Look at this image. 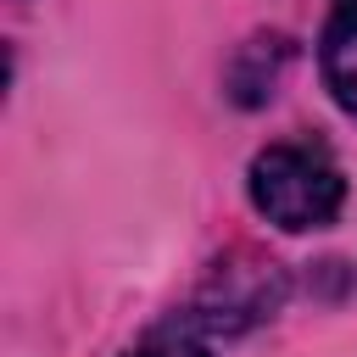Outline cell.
Segmentation results:
<instances>
[{
    "mask_svg": "<svg viewBox=\"0 0 357 357\" xmlns=\"http://www.w3.org/2000/svg\"><path fill=\"white\" fill-rule=\"evenodd\" d=\"M128 357H206V346L195 335H151L145 346H134Z\"/></svg>",
    "mask_w": 357,
    "mask_h": 357,
    "instance_id": "obj_3",
    "label": "cell"
},
{
    "mask_svg": "<svg viewBox=\"0 0 357 357\" xmlns=\"http://www.w3.org/2000/svg\"><path fill=\"white\" fill-rule=\"evenodd\" d=\"M318 67L340 112L357 117V0H329V22L318 39Z\"/></svg>",
    "mask_w": 357,
    "mask_h": 357,
    "instance_id": "obj_2",
    "label": "cell"
},
{
    "mask_svg": "<svg viewBox=\"0 0 357 357\" xmlns=\"http://www.w3.org/2000/svg\"><path fill=\"white\" fill-rule=\"evenodd\" d=\"M245 184H251V206L284 234L335 223V212L346 201V178H340L335 156L324 145H301V139L257 151Z\"/></svg>",
    "mask_w": 357,
    "mask_h": 357,
    "instance_id": "obj_1",
    "label": "cell"
}]
</instances>
